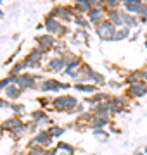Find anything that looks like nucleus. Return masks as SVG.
<instances>
[{
  "mask_svg": "<svg viewBox=\"0 0 147 155\" xmlns=\"http://www.w3.org/2000/svg\"><path fill=\"white\" fill-rule=\"evenodd\" d=\"M138 21H140V22H145V24H147V2L144 4V11H142V14L138 16Z\"/></svg>",
  "mask_w": 147,
  "mask_h": 155,
  "instance_id": "nucleus-43",
  "label": "nucleus"
},
{
  "mask_svg": "<svg viewBox=\"0 0 147 155\" xmlns=\"http://www.w3.org/2000/svg\"><path fill=\"white\" fill-rule=\"evenodd\" d=\"M47 131H49V134H50L52 138H59V136H62V134H64L66 127H64V126H56V124H52V126L47 127Z\"/></svg>",
  "mask_w": 147,
  "mask_h": 155,
  "instance_id": "nucleus-30",
  "label": "nucleus"
},
{
  "mask_svg": "<svg viewBox=\"0 0 147 155\" xmlns=\"http://www.w3.org/2000/svg\"><path fill=\"white\" fill-rule=\"evenodd\" d=\"M111 124H113L111 122V116H108V114H94L88 127L94 131V129H104L106 126H111Z\"/></svg>",
  "mask_w": 147,
  "mask_h": 155,
  "instance_id": "nucleus-9",
  "label": "nucleus"
},
{
  "mask_svg": "<svg viewBox=\"0 0 147 155\" xmlns=\"http://www.w3.org/2000/svg\"><path fill=\"white\" fill-rule=\"evenodd\" d=\"M0 124H2V127H4L5 133H11L12 129H16V127H19L23 124V119H21V116H12V117H9V119H5L4 122H0Z\"/></svg>",
  "mask_w": 147,
  "mask_h": 155,
  "instance_id": "nucleus-17",
  "label": "nucleus"
},
{
  "mask_svg": "<svg viewBox=\"0 0 147 155\" xmlns=\"http://www.w3.org/2000/svg\"><path fill=\"white\" fill-rule=\"evenodd\" d=\"M144 4L145 2H142V0H123L121 2V7H123V11L130 12L132 16H140L142 11H144Z\"/></svg>",
  "mask_w": 147,
  "mask_h": 155,
  "instance_id": "nucleus-8",
  "label": "nucleus"
},
{
  "mask_svg": "<svg viewBox=\"0 0 147 155\" xmlns=\"http://www.w3.org/2000/svg\"><path fill=\"white\" fill-rule=\"evenodd\" d=\"M28 124V133H38L36 129H38V122H35V121H29V122H26Z\"/></svg>",
  "mask_w": 147,
  "mask_h": 155,
  "instance_id": "nucleus-42",
  "label": "nucleus"
},
{
  "mask_svg": "<svg viewBox=\"0 0 147 155\" xmlns=\"http://www.w3.org/2000/svg\"><path fill=\"white\" fill-rule=\"evenodd\" d=\"M121 17H123V22H125V26L126 28H130V29H133V28H137L138 26V17L137 16H132L130 12H126V11H121Z\"/></svg>",
  "mask_w": 147,
  "mask_h": 155,
  "instance_id": "nucleus-24",
  "label": "nucleus"
},
{
  "mask_svg": "<svg viewBox=\"0 0 147 155\" xmlns=\"http://www.w3.org/2000/svg\"><path fill=\"white\" fill-rule=\"evenodd\" d=\"M123 81H125L126 84H128V86H132V84L144 81V79H142V72H140V69H137V71H128Z\"/></svg>",
  "mask_w": 147,
  "mask_h": 155,
  "instance_id": "nucleus-23",
  "label": "nucleus"
},
{
  "mask_svg": "<svg viewBox=\"0 0 147 155\" xmlns=\"http://www.w3.org/2000/svg\"><path fill=\"white\" fill-rule=\"evenodd\" d=\"M40 91H43V93H50V91H59L61 90V81H57L54 78H49V79H42L40 81Z\"/></svg>",
  "mask_w": 147,
  "mask_h": 155,
  "instance_id": "nucleus-11",
  "label": "nucleus"
},
{
  "mask_svg": "<svg viewBox=\"0 0 147 155\" xmlns=\"http://www.w3.org/2000/svg\"><path fill=\"white\" fill-rule=\"evenodd\" d=\"M19 52H21V47H17V48H16V52H14V54H12V55L9 57L7 61H5V66H9V64H12V62H14V59L17 57V54H19Z\"/></svg>",
  "mask_w": 147,
  "mask_h": 155,
  "instance_id": "nucleus-44",
  "label": "nucleus"
},
{
  "mask_svg": "<svg viewBox=\"0 0 147 155\" xmlns=\"http://www.w3.org/2000/svg\"><path fill=\"white\" fill-rule=\"evenodd\" d=\"M116 31H118V28L113 26L108 19L102 22L101 26L95 28V35L102 40V41H116Z\"/></svg>",
  "mask_w": 147,
  "mask_h": 155,
  "instance_id": "nucleus-6",
  "label": "nucleus"
},
{
  "mask_svg": "<svg viewBox=\"0 0 147 155\" xmlns=\"http://www.w3.org/2000/svg\"><path fill=\"white\" fill-rule=\"evenodd\" d=\"M111 131H113V133H121V129L116 127V124H111Z\"/></svg>",
  "mask_w": 147,
  "mask_h": 155,
  "instance_id": "nucleus-50",
  "label": "nucleus"
},
{
  "mask_svg": "<svg viewBox=\"0 0 147 155\" xmlns=\"http://www.w3.org/2000/svg\"><path fill=\"white\" fill-rule=\"evenodd\" d=\"M52 52L57 54V57H61V55H64V54H68L69 50H68V45L64 43L62 40H57L56 45H54V48H52Z\"/></svg>",
  "mask_w": 147,
  "mask_h": 155,
  "instance_id": "nucleus-29",
  "label": "nucleus"
},
{
  "mask_svg": "<svg viewBox=\"0 0 147 155\" xmlns=\"http://www.w3.org/2000/svg\"><path fill=\"white\" fill-rule=\"evenodd\" d=\"M47 150L43 147H29L26 148V155H45Z\"/></svg>",
  "mask_w": 147,
  "mask_h": 155,
  "instance_id": "nucleus-37",
  "label": "nucleus"
},
{
  "mask_svg": "<svg viewBox=\"0 0 147 155\" xmlns=\"http://www.w3.org/2000/svg\"><path fill=\"white\" fill-rule=\"evenodd\" d=\"M0 19H4V12L0 11Z\"/></svg>",
  "mask_w": 147,
  "mask_h": 155,
  "instance_id": "nucleus-54",
  "label": "nucleus"
},
{
  "mask_svg": "<svg viewBox=\"0 0 147 155\" xmlns=\"http://www.w3.org/2000/svg\"><path fill=\"white\" fill-rule=\"evenodd\" d=\"M64 69H66V64H64L61 57H50L47 61V66H45L47 72H64Z\"/></svg>",
  "mask_w": 147,
  "mask_h": 155,
  "instance_id": "nucleus-12",
  "label": "nucleus"
},
{
  "mask_svg": "<svg viewBox=\"0 0 147 155\" xmlns=\"http://www.w3.org/2000/svg\"><path fill=\"white\" fill-rule=\"evenodd\" d=\"M74 24H76V26H78V29H87V31H88V29H90V22H88V19H87V16H81V14H78V16L74 17Z\"/></svg>",
  "mask_w": 147,
  "mask_h": 155,
  "instance_id": "nucleus-27",
  "label": "nucleus"
},
{
  "mask_svg": "<svg viewBox=\"0 0 147 155\" xmlns=\"http://www.w3.org/2000/svg\"><path fill=\"white\" fill-rule=\"evenodd\" d=\"M78 105V98L73 95H59L52 100V110L59 114H73V110Z\"/></svg>",
  "mask_w": 147,
  "mask_h": 155,
  "instance_id": "nucleus-1",
  "label": "nucleus"
},
{
  "mask_svg": "<svg viewBox=\"0 0 147 155\" xmlns=\"http://www.w3.org/2000/svg\"><path fill=\"white\" fill-rule=\"evenodd\" d=\"M145 41H147V33H145Z\"/></svg>",
  "mask_w": 147,
  "mask_h": 155,
  "instance_id": "nucleus-57",
  "label": "nucleus"
},
{
  "mask_svg": "<svg viewBox=\"0 0 147 155\" xmlns=\"http://www.w3.org/2000/svg\"><path fill=\"white\" fill-rule=\"evenodd\" d=\"M137 155H144V152H142V153H137Z\"/></svg>",
  "mask_w": 147,
  "mask_h": 155,
  "instance_id": "nucleus-56",
  "label": "nucleus"
},
{
  "mask_svg": "<svg viewBox=\"0 0 147 155\" xmlns=\"http://www.w3.org/2000/svg\"><path fill=\"white\" fill-rule=\"evenodd\" d=\"M4 93H5V98L9 100V102H16L17 98H21L23 90L19 88V86H16V84H11V86H9Z\"/></svg>",
  "mask_w": 147,
  "mask_h": 155,
  "instance_id": "nucleus-21",
  "label": "nucleus"
},
{
  "mask_svg": "<svg viewBox=\"0 0 147 155\" xmlns=\"http://www.w3.org/2000/svg\"><path fill=\"white\" fill-rule=\"evenodd\" d=\"M29 117H31V121L38 122V126H43V124L52 126V124H54V122H52V119L47 116V112L43 110V109H38V110L31 112V114H29Z\"/></svg>",
  "mask_w": 147,
  "mask_h": 155,
  "instance_id": "nucleus-14",
  "label": "nucleus"
},
{
  "mask_svg": "<svg viewBox=\"0 0 147 155\" xmlns=\"http://www.w3.org/2000/svg\"><path fill=\"white\" fill-rule=\"evenodd\" d=\"M83 112H85V105H83V104H78V105H76V109L73 110V114H78V116H81Z\"/></svg>",
  "mask_w": 147,
  "mask_h": 155,
  "instance_id": "nucleus-45",
  "label": "nucleus"
},
{
  "mask_svg": "<svg viewBox=\"0 0 147 155\" xmlns=\"http://www.w3.org/2000/svg\"><path fill=\"white\" fill-rule=\"evenodd\" d=\"M71 43H73V45H80V43H81V40L73 33V35H71Z\"/></svg>",
  "mask_w": 147,
  "mask_h": 155,
  "instance_id": "nucleus-48",
  "label": "nucleus"
},
{
  "mask_svg": "<svg viewBox=\"0 0 147 155\" xmlns=\"http://www.w3.org/2000/svg\"><path fill=\"white\" fill-rule=\"evenodd\" d=\"M111 100H113L114 104L118 107H121V109H130V102H128V97H125V95H114V97H111Z\"/></svg>",
  "mask_w": 147,
  "mask_h": 155,
  "instance_id": "nucleus-28",
  "label": "nucleus"
},
{
  "mask_svg": "<svg viewBox=\"0 0 147 155\" xmlns=\"http://www.w3.org/2000/svg\"><path fill=\"white\" fill-rule=\"evenodd\" d=\"M106 17H108V21L116 26V28H125V22H123V17H121V9L119 11H109L106 12Z\"/></svg>",
  "mask_w": 147,
  "mask_h": 155,
  "instance_id": "nucleus-18",
  "label": "nucleus"
},
{
  "mask_svg": "<svg viewBox=\"0 0 147 155\" xmlns=\"http://www.w3.org/2000/svg\"><path fill=\"white\" fill-rule=\"evenodd\" d=\"M74 35L81 40V43H88V40H90V36H88V31H87V29H74Z\"/></svg>",
  "mask_w": 147,
  "mask_h": 155,
  "instance_id": "nucleus-38",
  "label": "nucleus"
},
{
  "mask_svg": "<svg viewBox=\"0 0 147 155\" xmlns=\"http://www.w3.org/2000/svg\"><path fill=\"white\" fill-rule=\"evenodd\" d=\"M28 133V124L26 122H23L19 127H16V129H12L11 133H9V136H11L12 141H21L23 140V136Z\"/></svg>",
  "mask_w": 147,
  "mask_h": 155,
  "instance_id": "nucleus-22",
  "label": "nucleus"
},
{
  "mask_svg": "<svg viewBox=\"0 0 147 155\" xmlns=\"http://www.w3.org/2000/svg\"><path fill=\"white\" fill-rule=\"evenodd\" d=\"M52 100H54V98H49V97H40L38 104H40V107H42V109H45V107H49V105L52 107Z\"/></svg>",
  "mask_w": 147,
  "mask_h": 155,
  "instance_id": "nucleus-41",
  "label": "nucleus"
},
{
  "mask_svg": "<svg viewBox=\"0 0 147 155\" xmlns=\"http://www.w3.org/2000/svg\"><path fill=\"white\" fill-rule=\"evenodd\" d=\"M73 9L76 14H81V16H87L90 12V0H76L73 4Z\"/></svg>",
  "mask_w": 147,
  "mask_h": 155,
  "instance_id": "nucleus-20",
  "label": "nucleus"
},
{
  "mask_svg": "<svg viewBox=\"0 0 147 155\" xmlns=\"http://www.w3.org/2000/svg\"><path fill=\"white\" fill-rule=\"evenodd\" d=\"M92 9L94 11H104V0H90V11Z\"/></svg>",
  "mask_w": 147,
  "mask_h": 155,
  "instance_id": "nucleus-40",
  "label": "nucleus"
},
{
  "mask_svg": "<svg viewBox=\"0 0 147 155\" xmlns=\"http://www.w3.org/2000/svg\"><path fill=\"white\" fill-rule=\"evenodd\" d=\"M35 41L38 43V47L54 48V45H56L57 38H56V36H52V35H49V33H43V35H36V36H35Z\"/></svg>",
  "mask_w": 147,
  "mask_h": 155,
  "instance_id": "nucleus-15",
  "label": "nucleus"
},
{
  "mask_svg": "<svg viewBox=\"0 0 147 155\" xmlns=\"http://www.w3.org/2000/svg\"><path fill=\"white\" fill-rule=\"evenodd\" d=\"M94 69H92L90 64H87V62H83V66L80 67V78L76 83H92V78H94Z\"/></svg>",
  "mask_w": 147,
  "mask_h": 155,
  "instance_id": "nucleus-13",
  "label": "nucleus"
},
{
  "mask_svg": "<svg viewBox=\"0 0 147 155\" xmlns=\"http://www.w3.org/2000/svg\"><path fill=\"white\" fill-rule=\"evenodd\" d=\"M56 147H57V150H59V152H64V153H69V155H74V153H76V150H74L73 145L66 143V141H59Z\"/></svg>",
  "mask_w": 147,
  "mask_h": 155,
  "instance_id": "nucleus-32",
  "label": "nucleus"
},
{
  "mask_svg": "<svg viewBox=\"0 0 147 155\" xmlns=\"http://www.w3.org/2000/svg\"><path fill=\"white\" fill-rule=\"evenodd\" d=\"M40 81H42V78H40L38 74H31V72H24L21 76L14 78V84L19 86L23 91L24 90H38Z\"/></svg>",
  "mask_w": 147,
  "mask_h": 155,
  "instance_id": "nucleus-4",
  "label": "nucleus"
},
{
  "mask_svg": "<svg viewBox=\"0 0 147 155\" xmlns=\"http://www.w3.org/2000/svg\"><path fill=\"white\" fill-rule=\"evenodd\" d=\"M111 98V95L109 93H104V91H99V93L92 95V97H88V98H85V104H88V105H92V109L95 105H99L101 102H106V100Z\"/></svg>",
  "mask_w": 147,
  "mask_h": 155,
  "instance_id": "nucleus-19",
  "label": "nucleus"
},
{
  "mask_svg": "<svg viewBox=\"0 0 147 155\" xmlns=\"http://www.w3.org/2000/svg\"><path fill=\"white\" fill-rule=\"evenodd\" d=\"M132 36V29L130 28H119L118 31H116V41H121V40H130Z\"/></svg>",
  "mask_w": 147,
  "mask_h": 155,
  "instance_id": "nucleus-33",
  "label": "nucleus"
},
{
  "mask_svg": "<svg viewBox=\"0 0 147 155\" xmlns=\"http://www.w3.org/2000/svg\"><path fill=\"white\" fill-rule=\"evenodd\" d=\"M145 95H147V83L145 81H140V83H135V84H132V86H128L125 97H128V98H142Z\"/></svg>",
  "mask_w": 147,
  "mask_h": 155,
  "instance_id": "nucleus-7",
  "label": "nucleus"
},
{
  "mask_svg": "<svg viewBox=\"0 0 147 155\" xmlns=\"http://www.w3.org/2000/svg\"><path fill=\"white\" fill-rule=\"evenodd\" d=\"M14 78H16V76H11V74H9V76H5L4 79H0V90H4V91H5L11 84H14Z\"/></svg>",
  "mask_w": 147,
  "mask_h": 155,
  "instance_id": "nucleus-35",
  "label": "nucleus"
},
{
  "mask_svg": "<svg viewBox=\"0 0 147 155\" xmlns=\"http://www.w3.org/2000/svg\"><path fill=\"white\" fill-rule=\"evenodd\" d=\"M121 9V2L119 0H104V11H119Z\"/></svg>",
  "mask_w": 147,
  "mask_h": 155,
  "instance_id": "nucleus-31",
  "label": "nucleus"
},
{
  "mask_svg": "<svg viewBox=\"0 0 147 155\" xmlns=\"http://www.w3.org/2000/svg\"><path fill=\"white\" fill-rule=\"evenodd\" d=\"M49 16L56 17L57 21H61L62 24H69V22L74 21V17L78 16L74 12L73 5H62V4H57V5L52 7V11L49 12Z\"/></svg>",
  "mask_w": 147,
  "mask_h": 155,
  "instance_id": "nucleus-2",
  "label": "nucleus"
},
{
  "mask_svg": "<svg viewBox=\"0 0 147 155\" xmlns=\"http://www.w3.org/2000/svg\"><path fill=\"white\" fill-rule=\"evenodd\" d=\"M29 147H43L45 150L54 148V138L49 134L47 129H38V133L28 141V147L26 148H29Z\"/></svg>",
  "mask_w": 147,
  "mask_h": 155,
  "instance_id": "nucleus-5",
  "label": "nucleus"
},
{
  "mask_svg": "<svg viewBox=\"0 0 147 155\" xmlns=\"http://www.w3.org/2000/svg\"><path fill=\"white\" fill-rule=\"evenodd\" d=\"M42 59H43V55H42V54L38 52V48L35 47V48L29 52L28 55L24 57V64H26V67H28V69H38Z\"/></svg>",
  "mask_w": 147,
  "mask_h": 155,
  "instance_id": "nucleus-10",
  "label": "nucleus"
},
{
  "mask_svg": "<svg viewBox=\"0 0 147 155\" xmlns=\"http://www.w3.org/2000/svg\"><path fill=\"white\" fill-rule=\"evenodd\" d=\"M92 133H94V136H97V138H102L101 141H108L109 140V133L106 129H94Z\"/></svg>",
  "mask_w": 147,
  "mask_h": 155,
  "instance_id": "nucleus-39",
  "label": "nucleus"
},
{
  "mask_svg": "<svg viewBox=\"0 0 147 155\" xmlns=\"http://www.w3.org/2000/svg\"><path fill=\"white\" fill-rule=\"evenodd\" d=\"M24 69H28V67L24 64V59H21V61H17L16 64L11 67V72H9V74H11V76H21V74H24L23 72Z\"/></svg>",
  "mask_w": 147,
  "mask_h": 155,
  "instance_id": "nucleus-26",
  "label": "nucleus"
},
{
  "mask_svg": "<svg viewBox=\"0 0 147 155\" xmlns=\"http://www.w3.org/2000/svg\"><path fill=\"white\" fill-rule=\"evenodd\" d=\"M73 86V84H69V83H61V90H69Z\"/></svg>",
  "mask_w": 147,
  "mask_h": 155,
  "instance_id": "nucleus-51",
  "label": "nucleus"
},
{
  "mask_svg": "<svg viewBox=\"0 0 147 155\" xmlns=\"http://www.w3.org/2000/svg\"><path fill=\"white\" fill-rule=\"evenodd\" d=\"M92 83L95 84V86H99V88H101V86H104V84H106V76L95 71V72H94V78H92Z\"/></svg>",
  "mask_w": 147,
  "mask_h": 155,
  "instance_id": "nucleus-34",
  "label": "nucleus"
},
{
  "mask_svg": "<svg viewBox=\"0 0 147 155\" xmlns=\"http://www.w3.org/2000/svg\"><path fill=\"white\" fill-rule=\"evenodd\" d=\"M137 38H138V31H135V35H132L130 36V41H135Z\"/></svg>",
  "mask_w": 147,
  "mask_h": 155,
  "instance_id": "nucleus-52",
  "label": "nucleus"
},
{
  "mask_svg": "<svg viewBox=\"0 0 147 155\" xmlns=\"http://www.w3.org/2000/svg\"><path fill=\"white\" fill-rule=\"evenodd\" d=\"M12 112H14V116H21L24 112V105L23 104H19V102H11V107H9Z\"/></svg>",
  "mask_w": 147,
  "mask_h": 155,
  "instance_id": "nucleus-36",
  "label": "nucleus"
},
{
  "mask_svg": "<svg viewBox=\"0 0 147 155\" xmlns=\"http://www.w3.org/2000/svg\"><path fill=\"white\" fill-rule=\"evenodd\" d=\"M61 155H69V153H61Z\"/></svg>",
  "mask_w": 147,
  "mask_h": 155,
  "instance_id": "nucleus-58",
  "label": "nucleus"
},
{
  "mask_svg": "<svg viewBox=\"0 0 147 155\" xmlns=\"http://www.w3.org/2000/svg\"><path fill=\"white\" fill-rule=\"evenodd\" d=\"M45 155H59V150H57V147H54V148H49L45 152Z\"/></svg>",
  "mask_w": 147,
  "mask_h": 155,
  "instance_id": "nucleus-47",
  "label": "nucleus"
},
{
  "mask_svg": "<svg viewBox=\"0 0 147 155\" xmlns=\"http://www.w3.org/2000/svg\"><path fill=\"white\" fill-rule=\"evenodd\" d=\"M87 19H88V22H90L92 26L97 28V26H101L108 17H106V12L104 11H94V9H92V11L87 14Z\"/></svg>",
  "mask_w": 147,
  "mask_h": 155,
  "instance_id": "nucleus-16",
  "label": "nucleus"
},
{
  "mask_svg": "<svg viewBox=\"0 0 147 155\" xmlns=\"http://www.w3.org/2000/svg\"><path fill=\"white\" fill-rule=\"evenodd\" d=\"M73 88L76 90V91H83V93H92L95 95L99 93V86H95V84H83V83H74Z\"/></svg>",
  "mask_w": 147,
  "mask_h": 155,
  "instance_id": "nucleus-25",
  "label": "nucleus"
},
{
  "mask_svg": "<svg viewBox=\"0 0 147 155\" xmlns=\"http://www.w3.org/2000/svg\"><path fill=\"white\" fill-rule=\"evenodd\" d=\"M43 24H45V31L49 35H52V36H56L57 40L64 38L66 35H69V28L66 26V24H62L61 21H57L56 17L52 16H45V19H43Z\"/></svg>",
  "mask_w": 147,
  "mask_h": 155,
  "instance_id": "nucleus-3",
  "label": "nucleus"
},
{
  "mask_svg": "<svg viewBox=\"0 0 147 155\" xmlns=\"http://www.w3.org/2000/svg\"><path fill=\"white\" fill-rule=\"evenodd\" d=\"M144 155H147V147H145V148H144Z\"/></svg>",
  "mask_w": 147,
  "mask_h": 155,
  "instance_id": "nucleus-55",
  "label": "nucleus"
},
{
  "mask_svg": "<svg viewBox=\"0 0 147 155\" xmlns=\"http://www.w3.org/2000/svg\"><path fill=\"white\" fill-rule=\"evenodd\" d=\"M14 155H26L24 152H17V153H14Z\"/></svg>",
  "mask_w": 147,
  "mask_h": 155,
  "instance_id": "nucleus-53",
  "label": "nucleus"
},
{
  "mask_svg": "<svg viewBox=\"0 0 147 155\" xmlns=\"http://www.w3.org/2000/svg\"><path fill=\"white\" fill-rule=\"evenodd\" d=\"M108 86L109 88H121L123 84L119 83V81H108Z\"/></svg>",
  "mask_w": 147,
  "mask_h": 155,
  "instance_id": "nucleus-46",
  "label": "nucleus"
},
{
  "mask_svg": "<svg viewBox=\"0 0 147 155\" xmlns=\"http://www.w3.org/2000/svg\"><path fill=\"white\" fill-rule=\"evenodd\" d=\"M140 72H142V79H144V81L147 83V64L140 69Z\"/></svg>",
  "mask_w": 147,
  "mask_h": 155,
  "instance_id": "nucleus-49",
  "label": "nucleus"
}]
</instances>
